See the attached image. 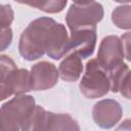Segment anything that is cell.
<instances>
[{
  "label": "cell",
  "mask_w": 131,
  "mask_h": 131,
  "mask_svg": "<svg viewBox=\"0 0 131 131\" xmlns=\"http://www.w3.org/2000/svg\"><path fill=\"white\" fill-rule=\"evenodd\" d=\"M55 23L51 17L42 16L28 25L18 42V51L24 59L33 61L44 55L47 34Z\"/></svg>",
  "instance_id": "6da1fadb"
},
{
  "label": "cell",
  "mask_w": 131,
  "mask_h": 131,
  "mask_svg": "<svg viewBox=\"0 0 131 131\" xmlns=\"http://www.w3.org/2000/svg\"><path fill=\"white\" fill-rule=\"evenodd\" d=\"M20 131H81L69 114H55L36 105L26 119Z\"/></svg>",
  "instance_id": "7a4b0ae2"
},
{
  "label": "cell",
  "mask_w": 131,
  "mask_h": 131,
  "mask_svg": "<svg viewBox=\"0 0 131 131\" xmlns=\"http://www.w3.org/2000/svg\"><path fill=\"white\" fill-rule=\"evenodd\" d=\"M1 63V100L11 95H23L32 90L30 72L17 69L14 61L7 55L0 56Z\"/></svg>",
  "instance_id": "3957f363"
},
{
  "label": "cell",
  "mask_w": 131,
  "mask_h": 131,
  "mask_svg": "<svg viewBox=\"0 0 131 131\" xmlns=\"http://www.w3.org/2000/svg\"><path fill=\"white\" fill-rule=\"evenodd\" d=\"M35 98L32 95H18L1 105L0 131H19L35 108Z\"/></svg>",
  "instance_id": "277c9868"
},
{
  "label": "cell",
  "mask_w": 131,
  "mask_h": 131,
  "mask_svg": "<svg viewBox=\"0 0 131 131\" xmlns=\"http://www.w3.org/2000/svg\"><path fill=\"white\" fill-rule=\"evenodd\" d=\"M104 15L103 7L99 2L89 1L72 2L66 15V23L71 32L96 29Z\"/></svg>",
  "instance_id": "5b68a950"
},
{
  "label": "cell",
  "mask_w": 131,
  "mask_h": 131,
  "mask_svg": "<svg viewBox=\"0 0 131 131\" xmlns=\"http://www.w3.org/2000/svg\"><path fill=\"white\" fill-rule=\"evenodd\" d=\"M79 89L89 99L100 98L111 90L110 78L106 72L99 66L97 59L92 58L87 61L85 74L79 83Z\"/></svg>",
  "instance_id": "8992f818"
},
{
  "label": "cell",
  "mask_w": 131,
  "mask_h": 131,
  "mask_svg": "<svg viewBox=\"0 0 131 131\" xmlns=\"http://www.w3.org/2000/svg\"><path fill=\"white\" fill-rule=\"evenodd\" d=\"M124 57L125 56L121 38L116 35H108L102 38L98 47L96 59L99 66L105 72L123 62Z\"/></svg>",
  "instance_id": "52a82bcc"
},
{
  "label": "cell",
  "mask_w": 131,
  "mask_h": 131,
  "mask_svg": "<svg viewBox=\"0 0 131 131\" xmlns=\"http://www.w3.org/2000/svg\"><path fill=\"white\" fill-rule=\"evenodd\" d=\"M123 116L121 104L115 99L98 100L92 108V118L95 124L102 129H111L120 122Z\"/></svg>",
  "instance_id": "ba28073f"
},
{
  "label": "cell",
  "mask_w": 131,
  "mask_h": 131,
  "mask_svg": "<svg viewBox=\"0 0 131 131\" xmlns=\"http://www.w3.org/2000/svg\"><path fill=\"white\" fill-rule=\"evenodd\" d=\"M30 76L32 90L44 91L54 87L57 84L59 73L52 62L44 60L32 66Z\"/></svg>",
  "instance_id": "9c48e42d"
},
{
  "label": "cell",
  "mask_w": 131,
  "mask_h": 131,
  "mask_svg": "<svg viewBox=\"0 0 131 131\" xmlns=\"http://www.w3.org/2000/svg\"><path fill=\"white\" fill-rule=\"evenodd\" d=\"M69 42L70 37L66 27L60 23H55L47 34L45 53L50 58L58 60L70 52Z\"/></svg>",
  "instance_id": "30bf717a"
},
{
  "label": "cell",
  "mask_w": 131,
  "mask_h": 131,
  "mask_svg": "<svg viewBox=\"0 0 131 131\" xmlns=\"http://www.w3.org/2000/svg\"><path fill=\"white\" fill-rule=\"evenodd\" d=\"M96 29L81 30L71 32L69 48L71 53H75L81 58H87L94 52L96 46Z\"/></svg>",
  "instance_id": "8fae6325"
},
{
  "label": "cell",
  "mask_w": 131,
  "mask_h": 131,
  "mask_svg": "<svg viewBox=\"0 0 131 131\" xmlns=\"http://www.w3.org/2000/svg\"><path fill=\"white\" fill-rule=\"evenodd\" d=\"M83 72L82 58L75 53L67 55L58 66V73L61 80L66 82H76Z\"/></svg>",
  "instance_id": "7c38bea8"
},
{
  "label": "cell",
  "mask_w": 131,
  "mask_h": 131,
  "mask_svg": "<svg viewBox=\"0 0 131 131\" xmlns=\"http://www.w3.org/2000/svg\"><path fill=\"white\" fill-rule=\"evenodd\" d=\"M112 21L119 29L131 30V4L117 6L112 12Z\"/></svg>",
  "instance_id": "4fadbf2b"
},
{
  "label": "cell",
  "mask_w": 131,
  "mask_h": 131,
  "mask_svg": "<svg viewBox=\"0 0 131 131\" xmlns=\"http://www.w3.org/2000/svg\"><path fill=\"white\" fill-rule=\"evenodd\" d=\"M26 5L36 7L47 13H57L64 9L68 4L67 0H47V1H35V2H21Z\"/></svg>",
  "instance_id": "5bb4252c"
},
{
  "label": "cell",
  "mask_w": 131,
  "mask_h": 131,
  "mask_svg": "<svg viewBox=\"0 0 131 131\" xmlns=\"http://www.w3.org/2000/svg\"><path fill=\"white\" fill-rule=\"evenodd\" d=\"M128 71H129L128 66L123 61L106 72V74L110 78V81H111V91L113 93L119 92L120 84H121L123 78L125 77V75L128 73Z\"/></svg>",
  "instance_id": "9a60e30c"
},
{
  "label": "cell",
  "mask_w": 131,
  "mask_h": 131,
  "mask_svg": "<svg viewBox=\"0 0 131 131\" xmlns=\"http://www.w3.org/2000/svg\"><path fill=\"white\" fill-rule=\"evenodd\" d=\"M13 10L10 4H2L0 6V27L1 30L10 28L11 23L13 21Z\"/></svg>",
  "instance_id": "2e32d148"
},
{
  "label": "cell",
  "mask_w": 131,
  "mask_h": 131,
  "mask_svg": "<svg viewBox=\"0 0 131 131\" xmlns=\"http://www.w3.org/2000/svg\"><path fill=\"white\" fill-rule=\"evenodd\" d=\"M119 92L123 97L127 99H131V70H129L128 73L123 78L120 84Z\"/></svg>",
  "instance_id": "e0dca14e"
},
{
  "label": "cell",
  "mask_w": 131,
  "mask_h": 131,
  "mask_svg": "<svg viewBox=\"0 0 131 131\" xmlns=\"http://www.w3.org/2000/svg\"><path fill=\"white\" fill-rule=\"evenodd\" d=\"M121 41L123 44L124 56L128 61H131V32H127L121 36Z\"/></svg>",
  "instance_id": "ac0fdd59"
},
{
  "label": "cell",
  "mask_w": 131,
  "mask_h": 131,
  "mask_svg": "<svg viewBox=\"0 0 131 131\" xmlns=\"http://www.w3.org/2000/svg\"><path fill=\"white\" fill-rule=\"evenodd\" d=\"M1 51L8 48L12 41V30L10 28L1 30Z\"/></svg>",
  "instance_id": "d6986e66"
},
{
  "label": "cell",
  "mask_w": 131,
  "mask_h": 131,
  "mask_svg": "<svg viewBox=\"0 0 131 131\" xmlns=\"http://www.w3.org/2000/svg\"><path fill=\"white\" fill-rule=\"evenodd\" d=\"M115 131H131V119L124 120L116 129Z\"/></svg>",
  "instance_id": "ffe728a7"
}]
</instances>
